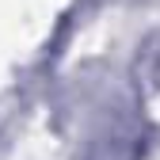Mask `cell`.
I'll return each instance as SVG.
<instances>
[{
  "instance_id": "cell-1",
  "label": "cell",
  "mask_w": 160,
  "mask_h": 160,
  "mask_svg": "<svg viewBox=\"0 0 160 160\" xmlns=\"http://www.w3.org/2000/svg\"><path fill=\"white\" fill-rule=\"evenodd\" d=\"M149 145H152V126L145 114V92L133 84L107 92L92 107L80 160H145Z\"/></svg>"
}]
</instances>
